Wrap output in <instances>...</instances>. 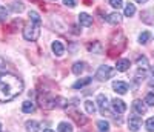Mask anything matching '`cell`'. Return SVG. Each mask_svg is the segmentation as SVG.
<instances>
[{
    "instance_id": "obj_1",
    "label": "cell",
    "mask_w": 154,
    "mask_h": 132,
    "mask_svg": "<svg viewBox=\"0 0 154 132\" xmlns=\"http://www.w3.org/2000/svg\"><path fill=\"white\" fill-rule=\"evenodd\" d=\"M23 91V82L14 74L0 72V101H9Z\"/></svg>"
},
{
    "instance_id": "obj_2",
    "label": "cell",
    "mask_w": 154,
    "mask_h": 132,
    "mask_svg": "<svg viewBox=\"0 0 154 132\" xmlns=\"http://www.w3.org/2000/svg\"><path fill=\"white\" fill-rule=\"evenodd\" d=\"M38 35H40V26L38 25H28V26H25V29H23V37H25V40H28V42H35Z\"/></svg>"
},
{
    "instance_id": "obj_3",
    "label": "cell",
    "mask_w": 154,
    "mask_h": 132,
    "mask_svg": "<svg viewBox=\"0 0 154 132\" xmlns=\"http://www.w3.org/2000/svg\"><path fill=\"white\" fill-rule=\"evenodd\" d=\"M114 74H116V69L114 68L103 64V66H100V68L97 69L96 78H97V80H100V82H105V80H108V78H111Z\"/></svg>"
},
{
    "instance_id": "obj_4",
    "label": "cell",
    "mask_w": 154,
    "mask_h": 132,
    "mask_svg": "<svg viewBox=\"0 0 154 132\" xmlns=\"http://www.w3.org/2000/svg\"><path fill=\"white\" fill-rule=\"evenodd\" d=\"M128 128H130V130H133V132H137L140 128H142V118H140L139 115L130 117V120H128Z\"/></svg>"
},
{
    "instance_id": "obj_5",
    "label": "cell",
    "mask_w": 154,
    "mask_h": 132,
    "mask_svg": "<svg viewBox=\"0 0 154 132\" xmlns=\"http://www.w3.org/2000/svg\"><path fill=\"white\" fill-rule=\"evenodd\" d=\"M111 106H112V111H114L116 114H123V112L126 111V104H125L122 100H119V98H114V100L111 101Z\"/></svg>"
},
{
    "instance_id": "obj_6",
    "label": "cell",
    "mask_w": 154,
    "mask_h": 132,
    "mask_svg": "<svg viewBox=\"0 0 154 132\" xmlns=\"http://www.w3.org/2000/svg\"><path fill=\"white\" fill-rule=\"evenodd\" d=\"M97 104H99V109L102 114H105L106 109H108V98L105 94H99L97 95Z\"/></svg>"
},
{
    "instance_id": "obj_7",
    "label": "cell",
    "mask_w": 154,
    "mask_h": 132,
    "mask_svg": "<svg viewBox=\"0 0 154 132\" xmlns=\"http://www.w3.org/2000/svg\"><path fill=\"white\" fill-rule=\"evenodd\" d=\"M133 109H134V112H137L139 115H143V114H146V104H145V101L142 103L140 100H134Z\"/></svg>"
},
{
    "instance_id": "obj_8",
    "label": "cell",
    "mask_w": 154,
    "mask_h": 132,
    "mask_svg": "<svg viewBox=\"0 0 154 132\" xmlns=\"http://www.w3.org/2000/svg\"><path fill=\"white\" fill-rule=\"evenodd\" d=\"M79 23L82 26H85V28H88V26L93 25V17L89 14H86V12H80L79 14Z\"/></svg>"
},
{
    "instance_id": "obj_9",
    "label": "cell",
    "mask_w": 154,
    "mask_h": 132,
    "mask_svg": "<svg viewBox=\"0 0 154 132\" xmlns=\"http://www.w3.org/2000/svg\"><path fill=\"white\" fill-rule=\"evenodd\" d=\"M112 89L117 92V94L123 95V94H126V92H128V85L125 82H114L112 83Z\"/></svg>"
},
{
    "instance_id": "obj_10",
    "label": "cell",
    "mask_w": 154,
    "mask_h": 132,
    "mask_svg": "<svg viewBox=\"0 0 154 132\" xmlns=\"http://www.w3.org/2000/svg\"><path fill=\"white\" fill-rule=\"evenodd\" d=\"M130 69V60H126V58H120L117 60V63H116V71H119V72H125Z\"/></svg>"
},
{
    "instance_id": "obj_11",
    "label": "cell",
    "mask_w": 154,
    "mask_h": 132,
    "mask_svg": "<svg viewBox=\"0 0 154 132\" xmlns=\"http://www.w3.org/2000/svg\"><path fill=\"white\" fill-rule=\"evenodd\" d=\"M51 49H53V52H54L57 57H62V56H63V52H65V48H63L62 42H59V40L53 42V45H51Z\"/></svg>"
},
{
    "instance_id": "obj_12",
    "label": "cell",
    "mask_w": 154,
    "mask_h": 132,
    "mask_svg": "<svg viewBox=\"0 0 154 132\" xmlns=\"http://www.w3.org/2000/svg\"><path fill=\"white\" fill-rule=\"evenodd\" d=\"M22 111L26 112V114H31V112L35 111V104H34L32 101H29V100L23 101V103H22Z\"/></svg>"
},
{
    "instance_id": "obj_13",
    "label": "cell",
    "mask_w": 154,
    "mask_h": 132,
    "mask_svg": "<svg viewBox=\"0 0 154 132\" xmlns=\"http://www.w3.org/2000/svg\"><path fill=\"white\" fill-rule=\"evenodd\" d=\"M106 20H108V23H111V25H119V23L122 22V16L119 14V12H112V14H109V16L106 17Z\"/></svg>"
},
{
    "instance_id": "obj_14",
    "label": "cell",
    "mask_w": 154,
    "mask_h": 132,
    "mask_svg": "<svg viewBox=\"0 0 154 132\" xmlns=\"http://www.w3.org/2000/svg\"><path fill=\"white\" fill-rule=\"evenodd\" d=\"M25 126H26V130H28V132H38V128H40L38 122H35V120L26 122V123H25Z\"/></svg>"
},
{
    "instance_id": "obj_15",
    "label": "cell",
    "mask_w": 154,
    "mask_h": 132,
    "mask_svg": "<svg viewBox=\"0 0 154 132\" xmlns=\"http://www.w3.org/2000/svg\"><path fill=\"white\" fill-rule=\"evenodd\" d=\"M83 71H85V63H83V62H77V63H74V66H72V72H74L75 75H80Z\"/></svg>"
},
{
    "instance_id": "obj_16",
    "label": "cell",
    "mask_w": 154,
    "mask_h": 132,
    "mask_svg": "<svg viewBox=\"0 0 154 132\" xmlns=\"http://www.w3.org/2000/svg\"><path fill=\"white\" fill-rule=\"evenodd\" d=\"M29 20H31V23H34V25H38L40 26V23H42V19H40V16L37 14L35 11H29Z\"/></svg>"
},
{
    "instance_id": "obj_17",
    "label": "cell",
    "mask_w": 154,
    "mask_h": 132,
    "mask_svg": "<svg viewBox=\"0 0 154 132\" xmlns=\"http://www.w3.org/2000/svg\"><path fill=\"white\" fill-rule=\"evenodd\" d=\"M57 130H59V132H72V126H71L68 122H62V123H59Z\"/></svg>"
},
{
    "instance_id": "obj_18",
    "label": "cell",
    "mask_w": 154,
    "mask_h": 132,
    "mask_svg": "<svg viewBox=\"0 0 154 132\" xmlns=\"http://www.w3.org/2000/svg\"><path fill=\"white\" fill-rule=\"evenodd\" d=\"M85 109H86L88 114L93 115V114L96 112V104H94V101H93V100H86V101H85Z\"/></svg>"
},
{
    "instance_id": "obj_19",
    "label": "cell",
    "mask_w": 154,
    "mask_h": 132,
    "mask_svg": "<svg viewBox=\"0 0 154 132\" xmlns=\"http://www.w3.org/2000/svg\"><path fill=\"white\" fill-rule=\"evenodd\" d=\"M89 83H91V77H85V78H82V80L75 82V83H74V88L79 89V88H83V86H86V85H89Z\"/></svg>"
},
{
    "instance_id": "obj_20",
    "label": "cell",
    "mask_w": 154,
    "mask_h": 132,
    "mask_svg": "<svg viewBox=\"0 0 154 132\" xmlns=\"http://www.w3.org/2000/svg\"><path fill=\"white\" fill-rule=\"evenodd\" d=\"M97 128L100 132H108L109 130V123L106 120H99L97 122Z\"/></svg>"
},
{
    "instance_id": "obj_21",
    "label": "cell",
    "mask_w": 154,
    "mask_h": 132,
    "mask_svg": "<svg viewBox=\"0 0 154 132\" xmlns=\"http://www.w3.org/2000/svg\"><path fill=\"white\" fill-rule=\"evenodd\" d=\"M136 14V6L133 5V3H128L126 6H125V16L126 17H133Z\"/></svg>"
},
{
    "instance_id": "obj_22",
    "label": "cell",
    "mask_w": 154,
    "mask_h": 132,
    "mask_svg": "<svg viewBox=\"0 0 154 132\" xmlns=\"http://www.w3.org/2000/svg\"><path fill=\"white\" fill-rule=\"evenodd\" d=\"M88 49L91 51L93 54H100V52H102V45L99 42H94V45H89Z\"/></svg>"
},
{
    "instance_id": "obj_23",
    "label": "cell",
    "mask_w": 154,
    "mask_h": 132,
    "mask_svg": "<svg viewBox=\"0 0 154 132\" xmlns=\"http://www.w3.org/2000/svg\"><path fill=\"white\" fill-rule=\"evenodd\" d=\"M149 38H151V32L145 31V32H142V34L139 35V42L145 45V43H148V42H149Z\"/></svg>"
},
{
    "instance_id": "obj_24",
    "label": "cell",
    "mask_w": 154,
    "mask_h": 132,
    "mask_svg": "<svg viewBox=\"0 0 154 132\" xmlns=\"http://www.w3.org/2000/svg\"><path fill=\"white\" fill-rule=\"evenodd\" d=\"M23 3L22 2H12L11 3V11H14V12H22L23 11Z\"/></svg>"
},
{
    "instance_id": "obj_25",
    "label": "cell",
    "mask_w": 154,
    "mask_h": 132,
    "mask_svg": "<svg viewBox=\"0 0 154 132\" xmlns=\"http://www.w3.org/2000/svg\"><path fill=\"white\" fill-rule=\"evenodd\" d=\"M143 101H145L146 106H154V94H152V92L145 97V100H143Z\"/></svg>"
},
{
    "instance_id": "obj_26",
    "label": "cell",
    "mask_w": 154,
    "mask_h": 132,
    "mask_svg": "<svg viewBox=\"0 0 154 132\" xmlns=\"http://www.w3.org/2000/svg\"><path fill=\"white\" fill-rule=\"evenodd\" d=\"M8 17V9L5 6H0V22H5Z\"/></svg>"
},
{
    "instance_id": "obj_27",
    "label": "cell",
    "mask_w": 154,
    "mask_h": 132,
    "mask_svg": "<svg viewBox=\"0 0 154 132\" xmlns=\"http://www.w3.org/2000/svg\"><path fill=\"white\" fill-rule=\"evenodd\" d=\"M109 5L112 8H116V9H120L123 6V2H122V0H109Z\"/></svg>"
},
{
    "instance_id": "obj_28",
    "label": "cell",
    "mask_w": 154,
    "mask_h": 132,
    "mask_svg": "<svg viewBox=\"0 0 154 132\" xmlns=\"http://www.w3.org/2000/svg\"><path fill=\"white\" fill-rule=\"evenodd\" d=\"M145 126H146V130L148 132H154V118H148Z\"/></svg>"
},
{
    "instance_id": "obj_29",
    "label": "cell",
    "mask_w": 154,
    "mask_h": 132,
    "mask_svg": "<svg viewBox=\"0 0 154 132\" xmlns=\"http://www.w3.org/2000/svg\"><path fill=\"white\" fill-rule=\"evenodd\" d=\"M63 3H65L66 6H69V8H74L77 5V0H63Z\"/></svg>"
},
{
    "instance_id": "obj_30",
    "label": "cell",
    "mask_w": 154,
    "mask_h": 132,
    "mask_svg": "<svg viewBox=\"0 0 154 132\" xmlns=\"http://www.w3.org/2000/svg\"><path fill=\"white\" fill-rule=\"evenodd\" d=\"M146 63H148V60H146L145 57L139 60V66H140V68H146Z\"/></svg>"
},
{
    "instance_id": "obj_31",
    "label": "cell",
    "mask_w": 154,
    "mask_h": 132,
    "mask_svg": "<svg viewBox=\"0 0 154 132\" xmlns=\"http://www.w3.org/2000/svg\"><path fill=\"white\" fill-rule=\"evenodd\" d=\"M136 2H137V3H146L148 0H136Z\"/></svg>"
},
{
    "instance_id": "obj_32",
    "label": "cell",
    "mask_w": 154,
    "mask_h": 132,
    "mask_svg": "<svg viewBox=\"0 0 154 132\" xmlns=\"http://www.w3.org/2000/svg\"><path fill=\"white\" fill-rule=\"evenodd\" d=\"M43 132H54V130H53V129H45Z\"/></svg>"
},
{
    "instance_id": "obj_33",
    "label": "cell",
    "mask_w": 154,
    "mask_h": 132,
    "mask_svg": "<svg viewBox=\"0 0 154 132\" xmlns=\"http://www.w3.org/2000/svg\"><path fill=\"white\" fill-rule=\"evenodd\" d=\"M149 86H151V88H154V82H152V80L149 82Z\"/></svg>"
},
{
    "instance_id": "obj_34",
    "label": "cell",
    "mask_w": 154,
    "mask_h": 132,
    "mask_svg": "<svg viewBox=\"0 0 154 132\" xmlns=\"http://www.w3.org/2000/svg\"><path fill=\"white\" fill-rule=\"evenodd\" d=\"M151 71H152V75H154V64H152V68H151Z\"/></svg>"
},
{
    "instance_id": "obj_35",
    "label": "cell",
    "mask_w": 154,
    "mask_h": 132,
    "mask_svg": "<svg viewBox=\"0 0 154 132\" xmlns=\"http://www.w3.org/2000/svg\"><path fill=\"white\" fill-rule=\"evenodd\" d=\"M0 132H2V124H0Z\"/></svg>"
}]
</instances>
